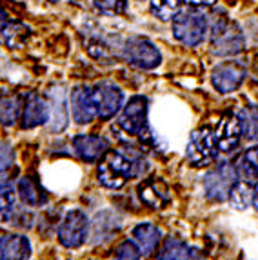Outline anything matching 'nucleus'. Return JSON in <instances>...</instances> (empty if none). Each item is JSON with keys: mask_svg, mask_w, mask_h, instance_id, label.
<instances>
[{"mask_svg": "<svg viewBox=\"0 0 258 260\" xmlns=\"http://www.w3.org/2000/svg\"><path fill=\"white\" fill-rule=\"evenodd\" d=\"M147 164L144 155L135 148L108 151L99 166V182L109 189H118L127 180L144 175Z\"/></svg>", "mask_w": 258, "mask_h": 260, "instance_id": "1", "label": "nucleus"}, {"mask_svg": "<svg viewBox=\"0 0 258 260\" xmlns=\"http://www.w3.org/2000/svg\"><path fill=\"white\" fill-rule=\"evenodd\" d=\"M245 49V37L237 22L216 18L211 26V51L218 56H235Z\"/></svg>", "mask_w": 258, "mask_h": 260, "instance_id": "2", "label": "nucleus"}, {"mask_svg": "<svg viewBox=\"0 0 258 260\" xmlns=\"http://www.w3.org/2000/svg\"><path fill=\"white\" fill-rule=\"evenodd\" d=\"M209 33L206 15L198 11H178L173 17V37L187 48H197Z\"/></svg>", "mask_w": 258, "mask_h": 260, "instance_id": "3", "label": "nucleus"}, {"mask_svg": "<svg viewBox=\"0 0 258 260\" xmlns=\"http://www.w3.org/2000/svg\"><path fill=\"white\" fill-rule=\"evenodd\" d=\"M146 118H147V99L146 96H133L129 99L125 106H122L120 115L113 124V131H115L120 139H129L135 135H140V131L146 127Z\"/></svg>", "mask_w": 258, "mask_h": 260, "instance_id": "4", "label": "nucleus"}, {"mask_svg": "<svg viewBox=\"0 0 258 260\" xmlns=\"http://www.w3.org/2000/svg\"><path fill=\"white\" fill-rule=\"evenodd\" d=\"M218 156V146L215 140V131L209 127H200L193 131L185 148V158L195 168H206L213 164Z\"/></svg>", "mask_w": 258, "mask_h": 260, "instance_id": "5", "label": "nucleus"}, {"mask_svg": "<svg viewBox=\"0 0 258 260\" xmlns=\"http://www.w3.org/2000/svg\"><path fill=\"white\" fill-rule=\"evenodd\" d=\"M237 182L238 173L235 166H231L229 162H220L204 178V191H206V197L209 200L222 202V200H228L229 191Z\"/></svg>", "mask_w": 258, "mask_h": 260, "instance_id": "6", "label": "nucleus"}, {"mask_svg": "<svg viewBox=\"0 0 258 260\" xmlns=\"http://www.w3.org/2000/svg\"><path fill=\"white\" fill-rule=\"evenodd\" d=\"M124 58L138 70H155L162 62L158 48L144 37H131L124 46Z\"/></svg>", "mask_w": 258, "mask_h": 260, "instance_id": "7", "label": "nucleus"}, {"mask_svg": "<svg viewBox=\"0 0 258 260\" xmlns=\"http://www.w3.org/2000/svg\"><path fill=\"white\" fill-rule=\"evenodd\" d=\"M87 235H89V220L78 209L69 211L58 225V240L68 249L80 247L87 240Z\"/></svg>", "mask_w": 258, "mask_h": 260, "instance_id": "8", "label": "nucleus"}, {"mask_svg": "<svg viewBox=\"0 0 258 260\" xmlns=\"http://www.w3.org/2000/svg\"><path fill=\"white\" fill-rule=\"evenodd\" d=\"M93 95H95L96 111L102 120H109L120 113L124 106V91L113 82H99L93 87Z\"/></svg>", "mask_w": 258, "mask_h": 260, "instance_id": "9", "label": "nucleus"}, {"mask_svg": "<svg viewBox=\"0 0 258 260\" xmlns=\"http://www.w3.org/2000/svg\"><path fill=\"white\" fill-rule=\"evenodd\" d=\"M245 80V66L237 60H229L224 64L216 66L213 73H211V82L216 91L222 95L237 91Z\"/></svg>", "mask_w": 258, "mask_h": 260, "instance_id": "10", "label": "nucleus"}, {"mask_svg": "<svg viewBox=\"0 0 258 260\" xmlns=\"http://www.w3.org/2000/svg\"><path fill=\"white\" fill-rule=\"evenodd\" d=\"M69 111L77 124H89L99 117L93 87L77 86L69 95Z\"/></svg>", "mask_w": 258, "mask_h": 260, "instance_id": "11", "label": "nucleus"}, {"mask_svg": "<svg viewBox=\"0 0 258 260\" xmlns=\"http://www.w3.org/2000/svg\"><path fill=\"white\" fill-rule=\"evenodd\" d=\"M73 149L80 160L93 164L106 156L109 151V142L100 135H77L73 139Z\"/></svg>", "mask_w": 258, "mask_h": 260, "instance_id": "12", "label": "nucleus"}, {"mask_svg": "<svg viewBox=\"0 0 258 260\" xmlns=\"http://www.w3.org/2000/svg\"><path fill=\"white\" fill-rule=\"evenodd\" d=\"M244 139L242 135V126L237 115H225L218 122V127L215 129V140L218 146V151L229 153L238 148L240 140Z\"/></svg>", "mask_w": 258, "mask_h": 260, "instance_id": "13", "label": "nucleus"}, {"mask_svg": "<svg viewBox=\"0 0 258 260\" xmlns=\"http://www.w3.org/2000/svg\"><path fill=\"white\" fill-rule=\"evenodd\" d=\"M49 122V104L37 93H29L22 106V127L33 129Z\"/></svg>", "mask_w": 258, "mask_h": 260, "instance_id": "14", "label": "nucleus"}, {"mask_svg": "<svg viewBox=\"0 0 258 260\" xmlns=\"http://www.w3.org/2000/svg\"><path fill=\"white\" fill-rule=\"evenodd\" d=\"M133 240L140 247L142 255L149 256L156 251V247H158L160 240H162V230L155 224L142 222L133 230Z\"/></svg>", "mask_w": 258, "mask_h": 260, "instance_id": "15", "label": "nucleus"}, {"mask_svg": "<svg viewBox=\"0 0 258 260\" xmlns=\"http://www.w3.org/2000/svg\"><path fill=\"white\" fill-rule=\"evenodd\" d=\"M31 244L24 235H8L0 242V260H27Z\"/></svg>", "mask_w": 258, "mask_h": 260, "instance_id": "16", "label": "nucleus"}, {"mask_svg": "<svg viewBox=\"0 0 258 260\" xmlns=\"http://www.w3.org/2000/svg\"><path fill=\"white\" fill-rule=\"evenodd\" d=\"M193 255V249L185 240L178 239V237H168L160 247L158 260H189Z\"/></svg>", "mask_w": 258, "mask_h": 260, "instance_id": "17", "label": "nucleus"}, {"mask_svg": "<svg viewBox=\"0 0 258 260\" xmlns=\"http://www.w3.org/2000/svg\"><path fill=\"white\" fill-rule=\"evenodd\" d=\"M138 195H140V200L144 204L151 206V208H162L166 202L169 200L168 189L162 182H156V180H146V182L140 186L138 189Z\"/></svg>", "mask_w": 258, "mask_h": 260, "instance_id": "18", "label": "nucleus"}, {"mask_svg": "<svg viewBox=\"0 0 258 260\" xmlns=\"http://www.w3.org/2000/svg\"><path fill=\"white\" fill-rule=\"evenodd\" d=\"M238 178L245 182H256L258 180V146H253L247 151H244L235 166Z\"/></svg>", "mask_w": 258, "mask_h": 260, "instance_id": "19", "label": "nucleus"}, {"mask_svg": "<svg viewBox=\"0 0 258 260\" xmlns=\"http://www.w3.org/2000/svg\"><path fill=\"white\" fill-rule=\"evenodd\" d=\"M238 120L242 126V135L245 140L254 142L258 140V106L249 104L238 111Z\"/></svg>", "mask_w": 258, "mask_h": 260, "instance_id": "20", "label": "nucleus"}, {"mask_svg": "<svg viewBox=\"0 0 258 260\" xmlns=\"http://www.w3.org/2000/svg\"><path fill=\"white\" fill-rule=\"evenodd\" d=\"M29 35H31V29L26 24H20V22H8V26L0 33L4 44L11 49L22 48L26 44V40L29 39Z\"/></svg>", "mask_w": 258, "mask_h": 260, "instance_id": "21", "label": "nucleus"}, {"mask_svg": "<svg viewBox=\"0 0 258 260\" xmlns=\"http://www.w3.org/2000/svg\"><path fill=\"white\" fill-rule=\"evenodd\" d=\"M22 106L18 96H0V124L6 127L15 126L20 118Z\"/></svg>", "mask_w": 258, "mask_h": 260, "instance_id": "22", "label": "nucleus"}, {"mask_svg": "<svg viewBox=\"0 0 258 260\" xmlns=\"http://www.w3.org/2000/svg\"><path fill=\"white\" fill-rule=\"evenodd\" d=\"M228 200L231 208L235 209H245L249 208L251 202H253V187H251L249 182H245V180H238L235 186L231 187L228 195Z\"/></svg>", "mask_w": 258, "mask_h": 260, "instance_id": "23", "label": "nucleus"}, {"mask_svg": "<svg viewBox=\"0 0 258 260\" xmlns=\"http://www.w3.org/2000/svg\"><path fill=\"white\" fill-rule=\"evenodd\" d=\"M18 195H20L22 202L27 206H40L46 202L44 191L27 177L18 180Z\"/></svg>", "mask_w": 258, "mask_h": 260, "instance_id": "24", "label": "nucleus"}, {"mask_svg": "<svg viewBox=\"0 0 258 260\" xmlns=\"http://www.w3.org/2000/svg\"><path fill=\"white\" fill-rule=\"evenodd\" d=\"M15 204H17V191L13 186L4 184L0 186V224H6L13 218Z\"/></svg>", "mask_w": 258, "mask_h": 260, "instance_id": "25", "label": "nucleus"}, {"mask_svg": "<svg viewBox=\"0 0 258 260\" xmlns=\"http://www.w3.org/2000/svg\"><path fill=\"white\" fill-rule=\"evenodd\" d=\"M180 2L182 0H151L149 9L156 18L166 22L171 20L180 11Z\"/></svg>", "mask_w": 258, "mask_h": 260, "instance_id": "26", "label": "nucleus"}, {"mask_svg": "<svg viewBox=\"0 0 258 260\" xmlns=\"http://www.w3.org/2000/svg\"><path fill=\"white\" fill-rule=\"evenodd\" d=\"M140 256H142V251L135 244V240H124L116 247L115 258L113 260H140Z\"/></svg>", "mask_w": 258, "mask_h": 260, "instance_id": "27", "label": "nucleus"}, {"mask_svg": "<svg viewBox=\"0 0 258 260\" xmlns=\"http://www.w3.org/2000/svg\"><path fill=\"white\" fill-rule=\"evenodd\" d=\"M95 6L104 11V13H113V15H118V13H124L125 11V0H93Z\"/></svg>", "mask_w": 258, "mask_h": 260, "instance_id": "28", "label": "nucleus"}, {"mask_svg": "<svg viewBox=\"0 0 258 260\" xmlns=\"http://www.w3.org/2000/svg\"><path fill=\"white\" fill-rule=\"evenodd\" d=\"M15 153L11 149V146H8L6 142H0V173H4L9 166L13 164Z\"/></svg>", "mask_w": 258, "mask_h": 260, "instance_id": "29", "label": "nucleus"}, {"mask_svg": "<svg viewBox=\"0 0 258 260\" xmlns=\"http://www.w3.org/2000/svg\"><path fill=\"white\" fill-rule=\"evenodd\" d=\"M184 2L193 9H206L216 4V0H184Z\"/></svg>", "mask_w": 258, "mask_h": 260, "instance_id": "30", "label": "nucleus"}, {"mask_svg": "<svg viewBox=\"0 0 258 260\" xmlns=\"http://www.w3.org/2000/svg\"><path fill=\"white\" fill-rule=\"evenodd\" d=\"M8 22H9L8 13H6V9L0 6V33H2V31H4V27L8 26Z\"/></svg>", "mask_w": 258, "mask_h": 260, "instance_id": "31", "label": "nucleus"}, {"mask_svg": "<svg viewBox=\"0 0 258 260\" xmlns=\"http://www.w3.org/2000/svg\"><path fill=\"white\" fill-rule=\"evenodd\" d=\"M251 204L254 206V209L258 211V180L254 182V186H253V202Z\"/></svg>", "mask_w": 258, "mask_h": 260, "instance_id": "32", "label": "nucleus"}, {"mask_svg": "<svg viewBox=\"0 0 258 260\" xmlns=\"http://www.w3.org/2000/svg\"><path fill=\"white\" fill-rule=\"evenodd\" d=\"M189 260H206V258H202V256H195V255H193V256H191Z\"/></svg>", "mask_w": 258, "mask_h": 260, "instance_id": "33", "label": "nucleus"}, {"mask_svg": "<svg viewBox=\"0 0 258 260\" xmlns=\"http://www.w3.org/2000/svg\"><path fill=\"white\" fill-rule=\"evenodd\" d=\"M49 2H53V4H56V2H58V0H49Z\"/></svg>", "mask_w": 258, "mask_h": 260, "instance_id": "34", "label": "nucleus"}]
</instances>
